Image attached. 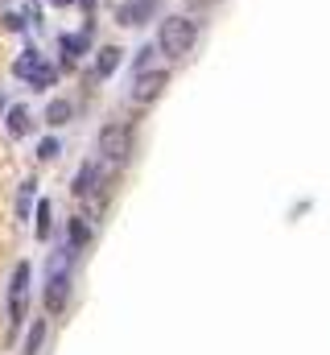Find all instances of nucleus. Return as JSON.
Listing matches in <instances>:
<instances>
[{
	"mask_svg": "<svg viewBox=\"0 0 330 355\" xmlns=\"http://www.w3.org/2000/svg\"><path fill=\"white\" fill-rule=\"evenodd\" d=\"M42 67H46V58H42L37 50H21V58H12V75H17V79H25V83H29Z\"/></svg>",
	"mask_w": 330,
	"mask_h": 355,
	"instance_id": "obj_8",
	"label": "nucleus"
},
{
	"mask_svg": "<svg viewBox=\"0 0 330 355\" xmlns=\"http://www.w3.org/2000/svg\"><path fill=\"white\" fill-rule=\"evenodd\" d=\"M33 186H37V182H21V194H17V215H21V219L29 215V202H33Z\"/></svg>",
	"mask_w": 330,
	"mask_h": 355,
	"instance_id": "obj_16",
	"label": "nucleus"
},
{
	"mask_svg": "<svg viewBox=\"0 0 330 355\" xmlns=\"http://www.w3.org/2000/svg\"><path fill=\"white\" fill-rule=\"evenodd\" d=\"M165 83H169L165 71H141L137 83H132V103H153V99L165 91Z\"/></svg>",
	"mask_w": 330,
	"mask_h": 355,
	"instance_id": "obj_5",
	"label": "nucleus"
},
{
	"mask_svg": "<svg viewBox=\"0 0 330 355\" xmlns=\"http://www.w3.org/2000/svg\"><path fill=\"white\" fill-rule=\"evenodd\" d=\"M42 343H46V322L37 318V322L29 327V335H25V352H21V355H37V352H42Z\"/></svg>",
	"mask_w": 330,
	"mask_h": 355,
	"instance_id": "obj_13",
	"label": "nucleus"
},
{
	"mask_svg": "<svg viewBox=\"0 0 330 355\" xmlns=\"http://www.w3.org/2000/svg\"><path fill=\"white\" fill-rule=\"evenodd\" d=\"M153 8H157V0H128V4H120L116 21L120 25H145L153 17Z\"/></svg>",
	"mask_w": 330,
	"mask_h": 355,
	"instance_id": "obj_6",
	"label": "nucleus"
},
{
	"mask_svg": "<svg viewBox=\"0 0 330 355\" xmlns=\"http://www.w3.org/2000/svg\"><path fill=\"white\" fill-rule=\"evenodd\" d=\"M50 236V202H37V240Z\"/></svg>",
	"mask_w": 330,
	"mask_h": 355,
	"instance_id": "obj_17",
	"label": "nucleus"
},
{
	"mask_svg": "<svg viewBox=\"0 0 330 355\" xmlns=\"http://www.w3.org/2000/svg\"><path fill=\"white\" fill-rule=\"evenodd\" d=\"M67 293H71V272L67 265H50V281H46V310L50 314H62V306H67Z\"/></svg>",
	"mask_w": 330,
	"mask_h": 355,
	"instance_id": "obj_4",
	"label": "nucleus"
},
{
	"mask_svg": "<svg viewBox=\"0 0 330 355\" xmlns=\"http://www.w3.org/2000/svg\"><path fill=\"white\" fill-rule=\"evenodd\" d=\"M87 240H91V227H87L82 215H75V219H71V252H79Z\"/></svg>",
	"mask_w": 330,
	"mask_h": 355,
	"instance_id": "obj_14",
	"label": "nucleus"
},
{
	"mask_svg": "<svg viewBox=\"0 0 330 355\" xmlns=\"http://www.w3.org/2000/svg\"><path fill=\"white\" fill-rule=\"evenodd\" d=\"M71 116H75L71 99H50V103H46V124H50V128H62Z\"/></svg>",
	"mask_w": 330,
	"mask_h": 355,
	"instance_id": "obj_10",
	"label": "nucleus"
},
{
	"mask_svg": "<svg viewBox=\"0 0 330 355\" xmlns=\"http://www.w3.org/2000/svg\"><path fill=\"white\" fill-rule=\"evenodd\" d=\"M25 306H29V265L21 261V265L12 268V277H8V327L12 331L25 318Z\"/></svg>",
	"mask_w": 330,
	"mask_h": 355,
	"instance_id": "obj_3",
	"label": "nucleus"
},
{
	"mask_svg": "<svg viewBox=\"0 0 330 355\" xmlns=\"http://www.w3.org/2000/svg\"><path fill=\"white\" fill-rule=\"evenodd\" d=\"M120 54H124V50H116V46H103V50H99V58H95V75H99V79H107V75L120 67Z\"/></svg>",
	"mask_w": 330,
	"mask_h": 355,
	"instance_id": "obj_11",
	"label": "nucleus"
},
{
	"mask_svg": "<svg viewBox=\"0 0 330 355\" xmlns=\"http://www.w3.org/2000/svg\"><path fill=\"white\" fill-rule=\"evenodd\" d=\"M87 42H91V33H67L62 37V54H67V62H75L82 50H87Z\"/></svg>",
	"mask_w": 330,
	"mask_h": 355,
	"instance_id": "obj_12",
	"label": "nucleus"
},
{
	"mask_svg": "<svg viewBox=\"0 0 330 355\" xmlns=\"http://www.w3.org/2000/svg\"><path fill=\"white\" fill-rule=\"evenodd\" d=\"M99 157H103L112 170H120V166L132 157V128L120 124V120L103 124V132H99Z\"/></svg>",
	"mask_w": 330,
	"mask_h": 355,
	"instance_id": "obj_2",
	"label": "nucleus"
},
{
	"mask_svg": "<svg viewBox=\"0 0 330 355\" xmlns=\"http://www.w3.org/2000/svg\"><path fill=\"white\" fill-rule=\"evenodd\" d=\"M0 112H4V95H0Z\"/></svg>",
	"mask_w": 330,
	"mask_h": 355,
	"instance_id": "obj_22",
	"label": "nucleus"
},
{
	"mask_svg": "<svg viewBox=\"0 0 330 355\" xmlns=\"http://www.w3.org/2000/svg\"><path fill=\"white\" fill-rule=\"evenodd\" d=\"M4 128H8V137H29V128H33V120H29V107H8L4 112Z\"/></svg>",
	"mask_w": 330,
	"mask_h": 355,
	"instance_id": "obj_9",
	"label": "nucleus"
},
{
	"mask_svg": "<svg viewBox=\"0 0 330 355\" xmlns=\"http://www.w3.org/2000/svg\"><path fill=\"white\" fill-rule=\"evenodd\" d=\"M82 8H87V12H91V8H95V0H79Z\"/></svg>",
	"mask_w": 330,
	"mask_h": 355,
	"instance_id": "obj_21",
	"label": "nucleus"
},
{
	"mask_svg": "<svg viewBox=\"0 0 330 355\" xmlns=\"http://www.w3.org/2000/svg\"><path fill=\"white\" fill-rule=\"evenodd\" d=\"M4 29H12V33H17V29H25V17H17V12H4Z\"/></svg>",
	"mask_w": 330,
	"mask_h": 355,
	"instance_id": "obj_18",
	"label": "nucleus"
},
{
	"mask_svg": "<svg viewBox=\"0 0 330 355\" xmlns=\"http://www.w3.org/2000/svg\"><path fill=\"white\" fill-rule=\"evenodd\" d=\"M99 182H103L99 166H95V162H82L79 174H75V186H71V190H75L79 198H91V194H99Z\"/></svg>",
	"mask_w": 330,
	"mask_h": 355,
	"instance_id": "obj_7",
	"label": "nucleus"
},
{
	"mask_svg": "<svg viewBox=\"0 0 330 355\" xmlns=\"http://www.w3.org/2000/svg\"><path fill=\"white\" fill-rule=\"evenodd\" d=\"M149 62H153V46H145V50L137 54V71H149Z\"/></svg>",
	"mask_w": 330,
	"mask_h": 355,
	"instance_id": "obj_19",
	"label": "nucleus"
},
{
	"mask_svg": "<svg viewBox=\"0 0 330 355\" xmlns=\"http://www.w3.org/2000/svg\"><path fill=\"white\" fill-rule=\"evenodd\" d=\"M194 37H198V29L190 17H165L162 29H157V50L165 58H182V54H190Z\"/></svg>",
	"mask_w": 330,
	"mask_h": 355,
	"instance_id": "obj_1",
	"label": "nucleus"
},
{
	"mask_svg": "<svg viewBox=\"0 0 330 355\" xmlns=\"http://www.w3.org/2000/svg\"><path fill=\"white\" fill-rule=\"evenodd\" d=\"M62 153V145H58V137H46L42 145H37V162H54Z\"/></svg>",
	"mask_w": 330,
	"mask_h": 355,
	"instance_id": "obj_15",
	"label": "nucleus"
},
{
	"mask_svg": "<svg viewBox=\"0 0 330 355\" xmlns=\"http://www.w3.org/2000/svg\"><path fill=\"white\" fill-rule=\"evenodd\" d=\"M50 4H54V8H67V4H75V0H50Z\"/></svg>",
	"mask_w": 330,
	"mask_h": 355,
	"instance_id": "obj_20",
	"label": "nucleus"
}]
</instances>
